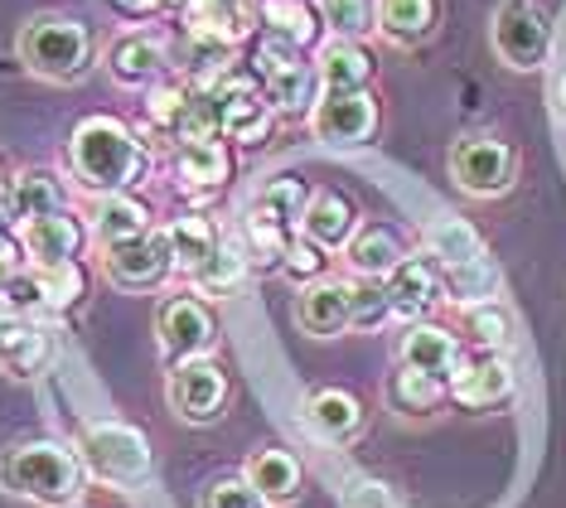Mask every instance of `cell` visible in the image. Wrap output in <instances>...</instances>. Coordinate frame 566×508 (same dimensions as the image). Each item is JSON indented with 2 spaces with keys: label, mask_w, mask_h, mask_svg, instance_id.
<instances>
[{
  "label": "cell",
  "mask_w": 566,
  "mask_h": 508,
  "mask_svg": "<svg viewBox=\"0 0 566 508\" xmlns=\"http://www.w3.org/2000/svg\"><path fill=\"white\" fill-rule=\"evenodd\" d=\"M170 247H175V267H185L189 277H199L203 267L213 262V252H218V232L209 218H199V214H185V218H175L170 228Z\"/></svg>",
  "instance_id": "27"
},
{
  "label": "cell",
  "mask_w": 566,
  "mask_h": 508,
  "mask_svg": "<svg viewBox=\"0 0 566 508\" xmlns=\"http://www.w3.org/2000/svg\"><path fill=\"white\" fill-rule=\"evenodd\" d=\"M20 63L54 83H78L97 63V39L73 15H34L20 30Z\"/></svg>",
  "instance_id": "3"
},
{
  "label": "cell",
  "mask_w": 566,
  "mask_h": 508,
  "mask_svg": "<svg viewBox=\"0 0 566 508\" xmlns=\"http://www.w3.org/2000/svg\"><path fill=\"white\" fill-rule=\"evenodd\" d=\"M175 175H179V185H185V189H218V185H228V175H233L228 146H223V141H189V146H179Z\"/></svg>",
  "instance_id": "24"
},
{
  "label": "cell",
  "mask_w": 566,
  "mask_h": 508,
  "mask_svg": "<svg viewBox=\"0 0 566 508\" xmlns=\"http://www.w3.org/2000/svg\"><path fill=\"white\" fill-rule=\"evenodd\" d=\"M218 339V324H213V310L199 301V296H179L160 310V349L165 359L175 363H189V359H203Z\"/></svg>",
  "instance_id": "11"
},
{
  "label": "cell",
  "mask_w": 566,
  "mask_h": 508,
  "mask_svg": "<svg viewBox=\"0 0 566 508\" xmlns=\"http://www.w3.org/2000/svg\"><path fill=\"white\" fill-rule=\"evenodd\" d=\"M494 49L509 69H543L552 54V20L537 0H504L494 15Z\"/></svg>",
  "instance_id": "6"
},
{
  "label": "cell",
  "mask_w": 566,
  "mask_h": 508,
  "mask_svg": "<svg viewBox=\"0 0 566 508\" xmlns=\"http://www.w3.org/2000/svg\"><path fill=\"white\" fill-rule=\"evenodd\" d=\"M315 136L325 146H364L378 126V102L368 87L358 93H325V102H315Z\"/></svg>",
  "instance_id": "12"
},
{
  "label": "cell",
  "mask_w": 566,
  "mask_h": 508,
  "mask_svg": "<svg viewBox=\"0 0 566 508\" xmlns=\"http://www.w3.org/2000/svg\"><path fill=\"white\" fill-rule=\"evenodd\" d=\"M557 107H562V112H566V73H562V77H557Z\"/></svg>",
  "instance_id": "45"
},
{
  "label": "cell",
  "mask_w": 566,
  "mask_h": 508,
  "mask_svg": "<svg viewBox=\"0 0 566 508\" xmlns=\"http://www.w3.org/2000/svg\"><path fill=\"white\" fill-rule=\"evenodd\" d=\"M349 262L364 277H392L397 262H402V238L392 228H364L349 242Z\"/></svg>",
  "instance_id": "31"
},
{
  "label": "cell",
  "mask_w": 566,
  "mask_h": 508,
  "mask_svg": "<svg viewBox=\"0 0 566 508\" xmlns=\"http://www.w3.org/2000/svg\"><path fill=\"white\" fill-rule=\"evenodd\" d=\"M392 315V296L388 286H358L354 291V330H378L382 320Z\"/></svg>",
  "instance_id": "38"
},
{
  "label": "cell",
  "mask_w": 566,
  "mask_h": 508,
  "mask_svg": "<svg viewBox=\"0 0 566 508\" xmlns=\"http://www.w3.org/2000/svg\"><path fill=\"white\" fill-rule=\"evenodd\" d=\"M319 15L339 39H364L378 30V0H319Z\"/></svg>",
  "instance_id": "34"
},
{
  "label": "cell",
  "mask_w": 566,
  "mask_h": 508,
  "mask_svg": "<svg viewBox=\"0 0 566 508\" xmlns=\"http://www.w3.org/2000/svg\"><path fill=\"white\" fill-rule=\"evenodd\" d=\"M165 397H170V407L179 422H213L218 412H223V402H228V377L218 363L209 359H189V363H175V373H170V383H165Z\"/></svg>",
  "instance_id": "8"
},
{
  "label": "cell",
  "mask_w": 566,
  "mask_h": 508,
  "mask_svg": "<svg viewBox=\"0 0 566 508\" xmlns=\"http://www.w3.org/2000/svg\"><path fill=\"white\" fill-rule=\"evenodd\" d=\"M431 257H441L446 267H465V262H480L484 257V242L465 218H441L431 228Z\"/></svg>",
  "instance_id": "33"
},
{
  "label": "cell",
  "mask_w": 566,
  "mask_h": 508,
  "mask_svg": "<svg viewBox=\"0 0 566 508\" xmlns=\"http://www.w3.org/2000/svg\"><path fill=\"white\" fill-rule=\"evenodd\" d=\"M160 6H165V0H112V10H122V15H132V20H146V15H156Z\"/></svg>",
  "instance_id": "44"
},
{
  "label": "cell",
  "mask_w": 566,
  "mask_h": 508,
  "mask_svg": "<svg viewBox=\"0 0 566 508\" xmlns=\"http://www.w3.org/2000/svg\"><path fill=\"white\" fill-rule=\"evenodd\" d=\"M242 475L252 479V489L262 494L266 504H291L295 494H301V465H295V455H286V450H256Z\"/></svg>",
  "instance_id": "25"
},
{
  "label": "cell",
  "mask_w": 566,
  "mask_h": 508,
  "mask_svg": "<svg viewBox=\"0 0 566 508\" xmlns=\"http://www.w3.org/2000/svg\"><path fill=\"white\" fill-rule=\"evenodd\" d=\"M291 277H319V267H325V257H319V242H291L286 247V262Z\"/></svg>",
  "instance_id": "42"
},
{
  "label": "cell",
  "mask_w": 566,
  "mask_h": 508,
  "mask_svg": "<svg viewBox=\"0 0 566 508\" xmlns=\"http://www.w3.org/2000/svg\"><path fill=\"white\" fill-rule=\"evenodd\" d=\"M295 320H301L305 334H319V339L339 334L344 324L354 320V286H344V281L311 286V291L295 301Z\"/></svg>",
  "instance_id": "16"
},
{
  "label": "cell",
  "mask_w": 566,
  "mask_h": 508,
  "mask_svg": "<svg viewBox=\"0 0 566 508\" xmlns=\"http://www.w3.org/2000/svg\"><path fill=\"white\" fill-rule=\"evenodd\" d=\"M175 267L170 232H140L132 242L107 247V277L126 286V291H150L165 281V271Z\"/></svg>",
  "instance_id": "10"
},
{
  "label": "cell",
  "mask_w": 566,
  "mask_h": 508,
  "mask_svg": "<svg viewBox=\"0 0 566 508\" xmlns=\"http://www.w3.org/2000/svg\"><path fill=\"white\" fill-rule=\"evenodd\" d=\"M83 465L107 485H140L150 475V446L136 426L126 422H97L83 436Z\"/></svg>",
  "instance_id": "5"
},
{
  "label": "cell",
  "mask_w": 566,
  "mask_h": 508,
  "mask_svg": "<svg viewBox=\"0 0 566 508\" xmlns=\"http://www.w3.org/2000/svg\"><path fill=\"white\" fill-rule=\"evenodd\" d=\"M93 232L102 247H117V242H132L146 232V204L132 199V194H107L93 218Z\"/></svg>",
  "instance_id": "28"
},
{
  "label": "cell",
  "mask_w": 566,
  "mask_h": 508,
  "mask_svg": "<svg viewBox=\"0 0 566 508\" xmlns=\"http://www.w3.org/2000/svg\"><path fill=\"white\" fill-rule=\"evenodd\" d=\"M69 165L78 175V185L97 194H122L140 175L146 155H140V141L117 116H87L69 141Z\"/></svg>",
  "instance_id": "2"
},
{
  "label": "cell",
  "mask_w": 566,
  "mask_h": 508,
  "mask_svg": "<svg viewBox=\"0 0 566 508\" xmlns=\"http://www.w3.org/2000/svg\"><path fill=\"white\" fill-rule=\"evenodd\" d=\"M344 508H397V499L382 479H349L344 485Z\"/></svg>",
  "instance_id": "41"
},
{
  "label": "cell",
  "mask_w": 566,
  "mask_h": 508,
  "mask_svg": "<svg viewBox=\"0 0 566 508\" xmlns=\"http://www.w3.org/2000/svg\"><path fill=\"white\" fill-rule=\"evenodd\" d=\"M446 286L455 291V301H484V296H494L499 286V271L489 257H480V262H465V267H450Z\"/></svg>",
  "instance_id": "37"
},
{
  "label": "cell",
  "mask_w": 566,
  "mask_h": 508,
  "mask_svg": "<svg viewBox=\"0 0 566 508\" xmlns=\"http://www.w3.org/2000/svg\"><path fill=\"white\" fill-rule=\"evenodd\" d=\"M470 334L480 339V344H489V349H499L509 339V315L499 305H474L470 310Z\"/></svg>",
  "instance_id": "40"
},
{
  "label": "cell",
  "mask_w": 566,
  "mask_h": 508,
  "mask_svg": "<svg viewBox=\"0 0 566 508\" xmlns=\"http://www.w3.org/2000/svg\"><path fill=\"white\" fill-rule=\"evenodd\" d=\"M24 252L34 257V267L78 262V252H83V228H78V218H69V214L24 218Z\"/></svg>",
  "instance_id": "14"
},
{
  "label": "cell",
  "mask_w": 566,
  "mask_h": 508,
  "mask_svg": "<svg viewBox=\"0 0 566 508\" xmlns=\"http://www.w3.org/2000/svg\"><path fill=\"white\" fill-rule=\"evenodd\" d=\"M20 277V242L10 232H0V291Z\"/></svg>",
  "instance_id": "43"
},
{
  "label": "cell",
  "mask_w": 566,
  "mask_h": 508,
  "mask_svg": "<svg viewBox=\"0 0 566 508\" xmlns=\"http://www.w3.org/2000/svg\"><path fill=\"white\" fill-rule=\"evenodd\" d=\"M242 267H248V262H242V257L233 252V247H218V252H213V262L203 267L195 281L203 286V291H233V286L242 281Z\"/></svg>",
  "instance_id": "39"
},
{
  "label": "cell",
  "mask_w": 566,
  "mask_h": 508,
  "mask_svg": "<svg viewBox=\"0 0 566 508\" xmlns=\"http://www.w3.org/2000/svg\"><path fill=\"white\" fill-rule=\"evenodd\" d=\"M373 77V54L358 39H334V44L319 54V83L329 93H358Z\"/></svg>",
  "instance_id": "23"
},
{
  "label": "cell",
  "mask_w": 566,
  "mask_h": 508,
  "mask_svg": "<svg viewBox=\"0 0 566 508\" xmlns=\"http://www.w3.org/2000/svg\"><path fill=\"white\" fill-rule=\"evenodd\" d=\"M213 107H218V126H223L233 141H256L272 136V97H266V87L256 83V77H233L228 73L223 83L213 87Z\"/></svg>",
  "instance_id": "7"
},
{
  "label": "cell",
  "mask_w": 566,
  "mask_h": 508,
  "mask_svg": "<svg viewBox=\"0 0 566 508\" xmlns=\"http://www.w3.org/2000/svg\"><path fill=\"white\" fill-rule=\"evenodd\" d=\"M402 363L407 369L431 373V377H446V373H455L465 359H460V344H455L450 330H441V324H411L407 339H402Z\"/></svg>",
  "instance_id": "17"
},
{
  "label": "cell",
  "mask_w": 566,
  "mask_h": 508,
  "mask_svg": "<svg viewBox=\"0 0 566 508\" xmlns=\"http://www.w3.org/2000/svg\"><path fill=\"white\" fill-rule=\"evenodd\" d=\"M199 508H272V504H266L262 494L252 489L248 475H218V479L203 485Z\"/></svg>",
  "instance_id": "35"
},
{
  "label": "cell",
  "mask_w": 566,
  "mask_h": 508,
  "mask_svg": "<svg viewBox=\"0 0 566 508\" xmlns=\"http://www.w3.org/2000/svg\"><path fill=\"white\" fill-rule=\"evenodd\" d=\"M10 214L20 218H44V214H63V185L49 169H24V175L10 179V194H6Z\"/></svg>",
  "instance_id": "26"
},
{
  "label": "cell",
  "mask_w": 566,
  "mask_h": 508,
  "mask_svg": "<svg viewBox=\"0 0 566 508\" xmlns=\"http://www.w3.org/2000/svg\"><path fill=\"white\" fill-rule=\"evenodd\" d=\"M252 77L266 87L272 107L281 112H305L315 102V73L305 63V49H295L276 34H262V44L252 49Z\"/></svg>",
  "instance_id": "4"
},
{
  "label": "cell",
  "mask_w": 566,
  "mask_h": 508,
  "mask_svg": "<svg viewBox=\"0 0 566 508\" xmlns=\"http://www.w3.org/2000/svg\"><path fill=\"white\" fill-rule=\"evenodd\" d=\"M436 24H441V0H378V30L402 49L431 39Z\"/></svg>",
  "instance_id": "18"
},
{
  "label": "cell",
  "mask_w": 566,
  "mask_h": 508,
  "mask_svg": "<svg viewBox=\"0 0 566 508\" xmlns=\"http://www.w3.org/2000/svg\"><path fill=\"white\" fill-rule=\"evenodd\" d=\"M388 296H392V315L421 320L441 296V267L431 257H402L388 281Z\"/></svg>",
  "instance_id": "15"
},
{
  "label": "cell",
  "mask_w": 566,
  "mask_h": 508,
  "mask_svg": "<svg viewBox=\"0 0 566 508\" xmlns=\"http://www.w3.org/2000/svg\"><path fill=\"white\" fill-rule=\"evenodd\" d=\"M354 228H358V204L339 189L315 194L311 208H305V232H311V242H319V247L354 242Z\"/></svg>",
  "instance_id": "20"
},
{
  "label": "cell",
  "mask_w": 566,
  "mask_h": 508,
  "mask_svg": "<svg viewBox=\"0 0 566 508\" xmlns=\"http://www.w3.org/2000/svg\"><path fill=\"white\" fill-rule=\"evenodd\" d=\"M107 69L126 87H150L165 73V44L160 39H150V34H126L122 44H112Z\"/></svg>",
  "instance_id": "21"
},
{
  "label": "cell",
  "mask_w": 566,
  "mask_h": 508,
  "mask_svg": "<svg viewBox=\"0 0 566 508\" xmlns=\"http://www.w3.org/2000/svg\"><path fill=\"white\" fill-rule=\"evenodd\" d=\"M34 277H40V286H44V305H73V301H83V291H87V277H83L78 262L40 267Z\"/></svg>",
  "instance_id": "36"
},
{
  "label": "cell",
  "mask_w": 566,
  "mask_h": 508,
  "mask_svg": "<svg viewBox=\"0 0 566 508\" xmlns=\"http://www.w3.org/2000/svg\"><path fill=\"white\" fill-rule=\"evenodd\" d=\"M49 363H54V339L49 330H40L30 315H20V310L0 305V369L10 377H40L49 373Z\"/></svg>",
  "instance_id": "13"
},
{
  "label": "cell",
  "mask_w": 566,
  "mask_h": 508,
  "mask_svg": "<svg viewBox=\"0 0 566 508\" xmlns=\"http://www.w3.org/2000/svg\"><path fill=\"white\" fill-rule=\"evenodd\" d=\"M450 393H455L460 407H499L504 397H513V369L509 363H499V359L460 363Z\"/></svg>",
  "instance_id": "19"
},
{
  "label": "cell",
  "mask_w": 566,
  "mask_h": 508,
  "mask_svg": "<svg viewBox=\"0 0 566 508\" xmlns=\"http://www.w3.org/2000/svg\"><path fill=\"white\" fill-rule=\"evenodd\" d=\"M311 199L315 194L301 185V179H272L262 194H256V204H252V214L256 218H266V224H276L281 232H286L291 224H301L305 218V208H311Z\"/></svg>",
  "instance_id": "29"
},
{
  "label": "cell",
  "mask_w": 566,
  "mask_h": 508,
  "mask_svg": "<svg viewBox=\"0 0 566 508\" xmlns=\"http://www.w3.org/2000/svg\"><path fill=\"white\" fill-rule=\"evenodd\" d=\"M305 416H311V426L325 440H354L358 432H364V402H358L354 393H344V387H325V393H315L311 407H305Z\"/></svg>",
  "instance_id": "22"
},
{
  "label": "cell",
  "mask_w": 566,
  "mask_h": 508,
  "mask_svg": "<svg viewBox=\"0 0 566 508\" xmlns=\"http://www.w3.org/2000/svg\"><path fill=\"white\" fill-rule=\"evenodd\" d=\"M441 397H446V383L421 369H402V373H392V383H388V402L402 416H427V412H436Z\"/></svg>",
  "instance_id": "32"
},
{
  "label": "cell",
  "mask_w": 566,
  "mask_h": 508,
  "mask_svg": "<svg viewBox=\"0 0 566 508\" xmlns=\"http://www.w3.org/2000/svg\"><path fill=\"white\" fill-rule=\"evenodd\" d=\"M262 24H266V34L286 39V44H295V49H311L315 34H319V15L305 6V0H266Z\"/></svg>",
  "instance_id": "30"
},
{
  "label": "cell",
  "mask_w": 566,
  "mask_h": 508,
  "mask_svg": "<svg viewBox=\"0 0 566 508\" xmlns=\"http://www.w3.org/2000/svg\"><path fill=\"white\" fill-rule=\"evenodd\" d=\"M450 175H455L460 189L480 194H504L513 185V151L504 141H489V136H470V141H455L450 151Z\"/></svg>",
  "instance_id": "9"
},
{
  "label": "cell",
  "mask_w": 566,
  "mask_h": 508,
  "mask_svg": "<svg viewBox=\"0 0 566 508\" xmlns=\"http://www.w3.org/2000/svg\"><path fill=\"white\" fill-rule=\"evenodd\" d=\"M0 485L44 508H69L87 489V465L59 440H24V446H10L0 460Z\"/></svg>",
  "instance_id": "1"
}]
</instances>
